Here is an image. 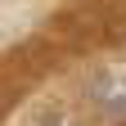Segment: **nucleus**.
<instances>
[{"label":"nucleus","mask_w":126,"mask_h":126,"mask_svg":"<svg viewBox=\"0 0 126 126\" xmlns=\"http://www.w3.org/2000/svg\"><path fill=\"white\" fill-rule=\"evenodd\" d=\"M90 104L99 108L108 122L126 126V68H104L90 81Z\"/></svg>","instance_id":"1"},{"label":"nucleus","mask_w":126,"mask_h":126,"mask_svg":"<svg viewBox=\"0 0 126 126\" xmlns=\"http://www.w3.org/2000/svg\"><path fill=\"white\" fill-rule=\"evenodd\" d=\"M41 126H72V122H63V117H45Z\"/></svg>","instance_id":"2"}]
</instances>
